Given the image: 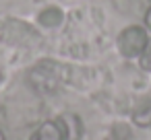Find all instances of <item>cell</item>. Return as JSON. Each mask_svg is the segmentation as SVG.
Here are the masks:
<instances>
[{
  "instance_id": "obj_5",
  "label": "cell",
  "mask_w": 151,
  "mask_h": 140,
  "mask_svg": "<svg viewBox=\"0 0 151 140\" xmlns=\"http://www.w3.org/2000/svg\"><path fill=\"white\" fill-rule=\"evenodd\" d=\"M37 23H40V27H44V29H58V27L64 23V13H62V9H58V6H46V9H42L40 15H37Z\"/></svg>"
},
{
  "instance_id": "obj_4",
  "label": "cell",
  "mask_w": 151,
  "mask_h": 140,
  "mask_svg": "<svg viewBox=\"0 0 151 140\" xmlns=\"http://www.w3.org/2000/svg\"><path fill=\"white\" fill-rule=\"evenodd\" d=\"M29 140H64V132H62V126L58 124V119H46L35 128V132L29 136Z\"/></svg>"
},
{
  "instance_id": "obj_7",
  "label": "cell",
  "mask_w": 151,
  "mask_h": 140,
  "mask_svg": "<svg viewBox=\"0 0 151 140\" xmlns=\"http://www.w3.org/2000/svg\"><path fill=\"white\" fill-rule=\"evenodd\" d=\"M139 64H141V68H143V70L151 72V37H149V41H147V45H145L143 54L139 56Z\"/></svg>"
},
{
  "instance_id": "obj_8",
  "label": "cell",
  "mask_w": 151,
  "mask_h": 140,
  "mask_svg": "<svg viewBox=\"0 0 151 140\" xmlns=\"http://www.w3.org/2000/svg\"><path fill=\"white\" fill-rule=\"evenodd\" d=\"M145 27H147V31H151V6H149V11L145 15Z\"/></svg>"
},
{
  "instance_id": "obj_1",
  "label": "cell",
  "mask_w": 151,
  "mask_h": 140,
  "mask_svg": "<svg viewBox=\"0 0 151 140\" xmlns=\"http://www.w3.org/2000/svg\"><path fill=\"white\" fill-rule=\"evenodd\" d=\"M62 82V68L54 60H40L29 70V85L35 93H52Z\"/></svg>"
},
{
  "instance_id": "obj_3",
  "label": "cell",
  "mask_w": 151,
  "mask_h": 140,
  "mask_svg": "<svg viewBox=\"0 0 151 140\" xmlns=\"http://www.w3.org/2000/svg\"><path fill=\"white\" fill-rule=\"evenodd\" d=\"M58 124L62 126V132H64V140H81L83 138V122L77 113H62L56 117Z\"/></svg>"
},
{
  "instance_id": "obj_2",
  "label": "cell",
  "mask_w": 151,
  "mask_h": 140,
  "mask_svg": "<svg viewBox=\"0 0 151 140\" xmlns=\"http://www.w3.org/2000/svg\"><path fill=\"white\" fill-rule=\"evenodd\" d=\"M149 41V33H147V27L143 25H128L120 31L118 39H116V45H118V52L124 56V58H139L145 50Z\"/></svg>"
},
{
  "instance_id": "obj_6",
  "label": "cell",
  "mask_w": 151,
  "mask_h": 140,
  "mask_svg": "<svg viewBox=\"0 0 151 140\" xmlns=\"http://www.w3.org/2000/svg\"><path fill=\"white\" fill-rule=\"evenodd\" d=\"M132 122L139 128H149L151 126V97L139 101L132 109Z\"/></svg>"
},
{
  "instance_id": "obj_9",
  "label": "cell",
  "mask_w": 151,
  "mask_h": 140,
  "mask_svg": "<svg viewBox=\"0 0 151 140\" xmlns=\"http://www.w3.org/2000/svg\"><path fill=\"white\" fill-rule=\"evenodd\" d=\"M0 140H6V138H4V134H2V132H0Z\"/></svg>"
}]
</instances>
